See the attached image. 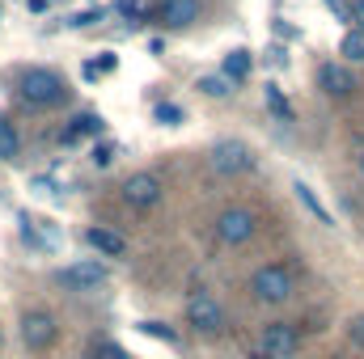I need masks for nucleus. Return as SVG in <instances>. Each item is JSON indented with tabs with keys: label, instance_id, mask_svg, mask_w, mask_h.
Instances as JSON below:
<instances>
[{
	"label": "nucleus",
	"instance_id": "b1692460",
	"mask_svg": "<svg viewBox=\"0 0 364 359\" xmlns=\"http://www.w3.org/2000/svg\"><path fill=\"white\" fill-rule=\"evenodd\" d=\"M93 21H97V9H85V13L73 17V26H93Z\"/></svg>",
	"mask_w": 364,
	"mask_h": 359
},
{
	"label": "nucleus",
	"instance_id": "a878e982",
	"mask_svg": "<svg viewBox=\"0 0 364 359\" xmlns=\"http://www.w3.org/2000/svg\"><path fill=\"white\" fill-rule=\"evenodd\" d=\"M93 161H97V165H110V148H106V144H102V148H97V153H93Z\"/></svg>",
	"mask_w": 364,
	"mask_h": 359
},
{
	"label": "nucleus",
	"instance_id": "7c9ffc66",
	"mask_svg": "<svg viewBox=\"0 0 364 359\" xmlns=\"http://www.w3.org/2000/svg\"><path fill=\"white\" fill-rule=\"evenodd\" d=\"M331 4H339V0H331Z\"/></svg>",
	"mask_w": 364,
	"mask_h": 359
},
{
	"label": "nucleus",
	"instance_id": "cd10ccee",
	"mask_svg": "<svg viewBox=\"0 0 364 359\" xmlns=\"http://www.w3.org/2000/svg\"><path fill=\"white\" fill-rule=\"evenodd\" d=\"M119 9H127V13H136V0H114Z\"/></svg>",
	"mask_w": 364,
	"mask_h": 359
},
{
	"label": "nucleus",
	"instance_id": "1a4fd4ad",
	"mask_svg": "<svg viewBox=\"0 0 364 359\" xmlns=\"http://www.w3.org/2000/svg\"><path fill=\"white\" fill-rule=\"evenodd\" d=\"M60 283H68V287H77V292H93V287L106 283V267H97V263H77V267L60 270Z\"/></svg>",
	"mask_w": 364,
	"mask_h": 359
},
{
	"label": "nucleus",
	"instance_id": "a211bd4d",
	"mask_svg": "<svg viewBox=\"0 0 364 359\" xmlns=\"http://www.w3.org/2000/svg\"><path fill=\"white\" fill-rule=\"evenodd\" d=\"M153 118H157V123H166V127H178L182 110H178V106H170V101H157V106H153Z\"/></svg>",
	"mask_w": 364,
	"mask_h": 359
},
{
	"label": "nucleus",
	"instance_id": "393cba45",
	"mask_svg": "<svg viewBox=\"0 0 364 359\" xmlns=\"http://www.w3.org/2000/svg\"><path fill=\"white\" fill-rule=\"evenodd\" d=\"M352 21H356V30H364V0H352Z\"/></svg>",
	"mask_w": 364,
	"mask_h": 359
},
{
	"label": "nucleus",
	"instance_id": "5701e85b",
	"mask_svg": "<svg viewBox=\"0 0 364 359\" xmlns=\"http://www.w3.org/2000/svg\"><path fill=\"white\" fill-rule=\"evenodd\" d=\"M93 355H97V359H127V351H123V347H114V343H102Z\"/></svg>",
	"mask_w": 364,
	"mask_h": 359
},
{
	"label": "nucleus",
	"instance_id": "412c9836",
	"mask_svg": "<svg viewBox=\"0 0 364 359\" xmlns=\"http://www.w3.org/2000/svg\"><path fill=\"white\" fill-rule=\"evenodd\" d=\"M81 131H85V136H93V131H102V118H97V114H81V118L73 123V136H81Z\"/></svg>",
	"mask_w": 364,
	"mask_h": 359
},
{
	"label": "nucleus",
	"instance_id": "39448f33",
	"mask_svg": "<svg viewBox=\"0 0 364 359\" xmlns=\"http://www.w3.org/2000/svg\"><path fill=\"white\" fill-rule=\"evenodd\" d=\"M186 326L199 330V334H220V330H225V309L216 304V296L195 292V296L186 300Z\"/></svg>",
	"mask_w": 364,
	"mask_h": 359
},
{
	"label": "nucleus",
	"instance_id": "20e7f679",
	"mask_svg": "<svg viewBox=\"0 0 364 359\" xmlns=\"http://www.w3.org/2000/svg\"><path fill=\"white\" fill-rule=\"evenodd\" d=\"M255 233H259V220L250 207H225L216 216V241L220 245H246Z\"/></svg>",
	"mask_w": 364,
	"mask_h": 359
},
{
	"label": "nucleus",
	"instance_id": "c85d7f7f",
	"mask_svg": "<svg viewBox=\"0 0 364 359\" xmlns=\"http://www.w3.org/2000/svg\"><path fill=\"white\" fill-rule=\"evenodd\" d=\"M360 174H364V157H360Z\"/></svg>",
	"mask_w": 364,
	"mask_h": 359
},
{
	"label": "nucleus",
	"instance_id": "c756f323",
	"mask_svg": "<svg viewBox=\"0 0 364 359\" xmlns=\"http://www.w3.org/2000/svg\"><path fill=\"white\" fill-rule=\"evenodd\" d=\"M331 359H343V355H331Z\"/></svg>",
	"mask_w": 364,
	"mask_h": 359
},
{
	"label": "nucleus",
	"instance_id": "6ab92c4d",
	"mask_svg": "<svg viewBox=\"0 0 364 359\" xmlns=\"http://www.w3.org/2000/svg\"><path fill=\"white\" fill-rule=\"evenodd\" d=\"M140 330H144V334H153V338H161V343H178V334H174L166 321H144Z\"/></svg>",
	"mask_w": 364,
	"mask_h": 359
},
{
	"label": "nucleus",
	"instance_id": "7ed1b4c3",
	"mask_svg": "<svg viewBox=\"0 0 364 359\" xmlns=\"http://www.w3.org/2000/svg\"><path fill=\"white\" fill-rule=\"evenodd\" d=\"M292 270L284 267H259L255 275H250V292H255V300H263V304H284L288 296H292Z\"/></svg>",
	"mask_w": 364,
	"mask_h": 359
},
{
	"label": "nucleus",
	"instance_id": "ddd939ff",
	"mask_svg": "<svg viewBox=\"0 0 364 359\" xmlns=\"http://www.w3.org/2000/svg\"><path fill=\"white\" fill-rule=\"evenodd\" d=\"M85 241H90L97 254H106V258H119V254H123V237H119V233H110V228H90V233H85Z\"/></svg>",
	"mask_w": 364,
	"mask_h": 359
},
{
	"label": "nucleus",
	"instance_id": "aec40b11",
	"mask_svg": "<svg viewBox=\"0 0 364 359\" xmlns=\"http://www.w3.org/2000/svg\"><path fill=\"white\" fill-rule=\"evenodd\" d=\"M267 106H272V114H279V118H292V106L279 97V89H275V85H267Z\"/></svg>",
	"mask_w": 364,
	"mask_h": 359
},
{
	"label": "nucleus",
	"instance_id": "f257e3e1",
	"mask_svg": "<svg viewBox=\"0 0 364 359\" xmlns=\"http://www.w3.org/2000/svg\"><path fill=\"white\" fill-rule=\"evenodd\" d=\"M17 93H21L26 106H60L68 89H64V81H60L55 72H47V68H30V72H21Z\"/></svg>",
	"mask_w": 364,
	"mask_h": 359
},
{
	"label": "nucleus",
	"instance_id": "4468645a",
	"mask_svg": "<svg viewBox=\"0 0 364 359\" xmlns=\"http://www.w3.org/2000/svg\"><path fill=\"white\" fill-rule=\"evenodd\" d=\"M292 190H296V199H301V203H305V207H309V211L318 216V224H326V228H335V216H331V211L322 207V199H318V194H314V190H309L305 182H292Z\"/></svg>",
	"mask_w": 364,
	"mask_h": 359
},
{
	"label": "nucleus",
	"instance_id": "f8f14e48",
	"mask_svg": "<svg viewBox=\"0 0 364 359\" xmlns=\"http://www.w3.org/2000/svg\"><path fill=\"white\" fill-rule=\"evenodd\" d=\"M250 68H255L250 51H229V55H225V64H220V77H225L229 85H237V81H246V77H250Z\"/></svg>",
	"mask_w": 364,
	"mask_h": 359
},
{
	"label": "nucleus",
	"instance_id": "dca6fc26",
	"mask_svg": "<svg viewBox=\"0 0 364 359\" xmlns=\"http://www.w3.org/2000/svg\"><path fill=\"white\" fill-rule=\"evenodd\" d=\"M17 131H13V123L9 118H0V161H13L17 157Z\"/></svg>",
	"mask_w": 364,
	"mask_h": 359
},
{
	"label": "nucleus",
	"instance_id": "423d86ee",
	"mask_svg": "<svg viewBox=\"0 0 364 359\" xmlns=\"http://www.w3.org/2000/svg\"><path fill=\"white\" fill-rule=\"evenodd\" d=\"M301 347V330L288 321H272L259 338V359H292Z\"/></svg>",
	"mask_w": 364,
	"mask_h": 359
},
{
	"label": "nucleus",
	"instance_id": "6e6552de",
	"mask_svg": "<svg viewBox=\"0 0 364 359\" xmlns=\"http://www.w3.org/2000/svg\"><path fill=\"white\" fill-rule=\"evenodd\" d=\"M21 343H26L30 351H47V347L55 343V317L43 313V309H30V313L21 317Z\"/></svg>",
	"mask_w": 364,
	"mask_h": 359
},
{
	"label": "nucleus",
	"instance_id": "9d476101",
	"mask_svg": "<svg viewBox=\"0 0 364 359\" xmlns=\"http://www.w3.org/2000/svg\"><path fill=\"white\" fill-rule=\"evenodd\" d=\"M318 85L331 93V97H348V93L356 89V81H352V72L343 64H322L318 68Z\"/></svg>",
	"mask_w": 364,
	"mask_h": 359
},
{
	"label": "nucleus",
	"instance_id": "f3484780",
	"mask_svg": "<svg viewBox=\"0 0 364 359\" xmlns=\"http://www.w3.org/2000/svg\"><path fill=\"white\" fill-rule=\"evenodd\" d=\"M199 89L208 93V97H229V93H233V85H229L225 77H199Z\"/></svg>",
	"mask_w": 364,
	"mask_h": 359
},
{
	"label": "nucleus",
	"instance_id": "4be33fe9",
	"mask_svg": "<svg viewBox=\"0 0 364 359\" xmlns=\"http://www.w3.org/2000/svg\"><path fill=\"white\" fill-rule=\"evenodd\" d=\"M348 338L364 351V317H352V321H348Z\"/></svg>",
	"mask_w": 364,
	"mask_h": 359
},
{
	"label": "nucleus",
	"instance_id": "f03ea898",
	"mask_svg": "<svg viewBox=\"0 0 364 359\" xmlns=\"http://www.w3.org/2000/svg\"><path fill=\"white\" fill-rule=\"evenodd\" d=\"M208 165L225 178H237V174H250L255 170V153L242 144V140H216L212 153H208Z\"/></svg>",
	"mask_w": 364,
	"mask_h": 359
},
{
	"label": "nucleus",
	"instance_id": "2eb2a0df",
	"mask_svg": "<svg viewBox=\"0 0 364 359\" xmlns=\"http://www.w3.org/2000/svg\"><path fill=\"white\" fill-rule=\"evenodd\" d=\"M339 51H343V55H348L352 64H360V60H364V30H356V26H352V30L343 34V43H339Z\"/></svg>",
	"mask_w": 364,
	"mask_h": 359
},
{
	"label": "nucleus",
	"instance_id": "9b49d317",
	"mask_svg": "<svg viewBox=\"0 0 364 359\" xmlns=\"http://www.w3.org/2000/svg\"><path fill=\"white\" fill-rule=\"evenodd\" d=\"M157 17H161L170 30H182V26H191V21L199 17V0H161Z\"/></svg>",
	"mask_w": 364,
	"mask_h": 359
},
{
	"label": "nucleus",
	"instance_id": "bb28decb",
	"mask_svg": "<svg viewBox=\"0 0 364 359\" xmlns=\"http://www.w3.org/2000/svg\"><path fill=\"white\" fill-rule=\"evenodd\" d=\"M47 4H51V0H30V9H34V13H43Z\"/></svg>",
	"mask_w": 364,
	"mask_h": 359
},
{
	"label": "nucleus",
	"instance_id": "0eeeda50",
	"mask_svg": "<svg viewBox=\"0 0 364 359\" xmlns=\"http://www.w3.org/2000/svg\"><path fill=\"white\" fill-rule=\"evenodd\" d=\"M123 203L132 207V211H149V207H157L161 203V178L157 174H132V178L123 182Z\"/></svg>",
	"mask_w": 364,
	"mask_h": 359
}]
</instances>
